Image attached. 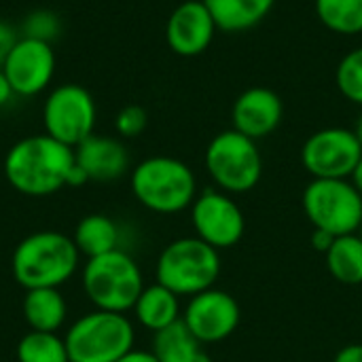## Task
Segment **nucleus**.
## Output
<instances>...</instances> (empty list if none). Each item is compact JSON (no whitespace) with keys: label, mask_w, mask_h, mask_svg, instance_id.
I'll return each instance as SVG.
<instances>
[{"label":"nucleus","mask_w":362,"mask_h":362,"mask_svg":"<svg viewBox=\"0 0 362 362\" xmlns=\"http://www.w3.org/2000/svg\"><path fill=\"white\" fill-rule=\"evenodd\" d=\"M284 119V102L269 87H248L244 89L231 108L233 129L252 138L263 140L272 136Z\"/></svg>","instance_id":"2eb2a0df"},{"label":"nucleus","mask_w":362,"mask_h":362,"mask_svg":"<svg viewBox=\"0 0 362 362\" xmlns=\"http://www.w3.org/2000/svg\"><path fill=\"white\" fill-rule=\"evenodd\" d=\"M74 161L89 182H112L127 174L129 153L125 144L112 136L91 134L74 148Z\"/></svg>","instance_id":"dca6fc26"},{"label":"nucleus","mask_w":362,"mask_h":362,"mask_svg":"<svg viewBox=\"0 0 362 362\" xmlns=\"http://www.w3.org/2000/svg\"><path fill=\"white\" fill-rule=\"evenodd\" d=\"M83 291L95 310L125 314L134 310L144 291V278L138 263L119 248L87 259L83 267Z\"/></svg>","instance_id":"39448f33"},{"label":"nucleus","mask_w":362,"mask_h":362,"mask_svg":"<svg viewBox=\"0 0 362 362\" xmlns=\"http://www.w3.org/2000/svg\"><path fill=\"white\" fill-rule=\"evenodd\" d=\"M189 210L195 235L218 252L242 242L246 233V216L229 193L221 189H206L197 193Z\"/></svg>","instance_id":"9b49d317"},{"label":"nucleus","mask_w":362,"mask_h":362,"mask_svg":"<svg viewBox=\"0 0 362 362\" xmlns=\"http://www.w3.org/2000/svg\"><path fill=\"white\" fill-rule=\"evenodd\" d=\"M216 28L227 34L248 32L276 6V0H204Z\"/></svg>","instance_id":"f3484780"},{"label":"nucleus","mask_w":362,"mask_h":362,"mask_svg":"<svg viewBox=\"0 0 362 362\" xmlns=\"http://www.w3.org/2000/svg\"><path fill=\"white\" fill-rule=\"evenodd\" d=\"M320 23L339 36L362 34V0H314Z\"/></svg>","instance_id":"5701e85b"},{"label":"nucleus","mask_w":362,"mask_h":362,"mask_svg":"<svg viewBox=\"0 0 362 362\" xmlns=\"http://www.w3.org/2000/svg\"><path fill=\"white\" fill-rule=\"evenodd\" d=\"M136 331L119 312L95 310L78 318L64 337L70 362H117L134 350Z\"/></svg>","instance_id":"423d86ee"},{"label":"nucleus","mask_w":362,"mask_h":362,"mask_svg":"<svg viewBox=\"0 0 362 362\" xmlns=\"http://www.w3.org/2000/svg\"><path fill=\"white\" fill-rule=\"evenodd\" d=\"M358 233H361V235H362V227H361V231H358Z\"/></svg>","instance_id":"c9c22d12"},{"label":"nucleus","mask_w":362,"mask_h":362,"mask_svg":"<svg viewBox=\"0 0 362 362\" xmlns=\"http://www.w3.org/2000/svg\"><path fill=\"white\" fill-rule=\"evenodd\" d=\"M13 95H15V91H13V87H11V83H8L6 74H4L2 68H0V108L6 106V104L13 100Z\"/></svg>","instance_id":"2f4dec72"},{"label":"nucleus","mask_w":362,"mask_h":362,"mask_svg":"<svg viewBox=\"0 0 362 362\" xmlns=\"http://www.w3.org/2000/svg\"><path fill=\"white\" fill-rule=\"evenodd\" d=\"M21 312L30 331L57 333L66 322L68 303L59 288H32L25 291Z\"/></svg>","instance_id":"6ab92c4d"},{"label":"nucleus","mask_w":362,"mask_h":362,"mask_svg":"<svg viewBox=\"0 0 362 362\" xmlns=\"http://www.w3.org/2000/svg\"><path fill=\"white\" fill-rule=\"evenodd\" d=\"M221 276V255L197 235L170 242L155 265V278L178 297H193L214 288Z\"/></svg>","instance_id":"20e7f679"},{"label":"nucleus","mask_w":362,"mask_h":362,"mask_svg":"<svg viewBox=\"0 0 362 362\" xmlns=\"http://www.w3.org/2000/svg\"><path fill=\"white\" fill-rule=\"evenodd\" d=\"M134 316L140 327L157 333L182 318L180 297L176 293H172L170 288L161 286L159 282L144 286V291L140 293V297L134 305Z\"/></svg>","instance_id":"a211bd4d"},{"label":"nucleus","mask_w":362,"mask_h":362,"mask_svg":"<svg viewBox=\"0 0 362 362\" xmlns=\"http://www.w3.org/2000/svg\"><path fill=\"white\" fill-rule=\"evenodd\" d=\"M333 362H362V344H348V346H344L335 354Z\"/></svg>","instance_id":"c85d7f7f"},{"label":"nucleus","mask_w":362,"mask_h":362,"mask_svg":"<svg viewBox=\"0 0 362 362\" xmlns=\"http://www.w3.org/2000/svg\"><path fill=\"white\" fill-rule=\"evenodd\" d=\"M202 344L193 337L187 325L176 320L174 325L161 329L153 337V356L159 362H193V358L202 352Z\"/></svg>","instance_id":"4be33fe9"},{"label":"nucleus","mask_w":362,"mask_h":362,"mask_svg":"<svg viewBox=\"0 0 362 362\" xmlns=\"http://www.w3.org/2000/svg\"><path fill=\"white\" fill-rule=\"evenodd\" d=\"M117 362H159V361L153 356V352H146V350H132V352H127L125 356H121Z\"/></svg>","instance_id":"7c9ffc66"},{"label":"nucleus","mask_w":362,"mask_h":362,"mask_svg":"<svg viewBox=\"0 0 362 362\" xmlns=\"http://www.w3.org/2000/svg\"><path fill=\"white\" fill-rule=\"evenodd\" d=\"M301 206L314 229L335 238L361 231L362 195L350 178H312L303 189Z\"/></svg>","instance_id":"6e6552de"},{"label":"nucleus","mask_w":362,"mask_h":362,"mask_svg":"<svg viewBox=\"0 0 362 362\" xmlns=\"http://www.w3.org/2000/svg\"><path fill=\"white\" fill-rule=\"evenodd\" d=\"M95 119L98 108L91 93L76 83L55 87L42 106L45 134L70 148H76L93 134Z\"/></svg>","instance_id":"1a4fd4ad"},{"label":"nucleus","mask_w":362,"mask_h":362,"mask_svg":"<svg viewBox=\"0 0 362 362\" xmlns=\"http://www.w3.org/2000/svg\"><path fill=\"white\" fill-rule=\"evenodd\" d=\"M74 240L59 231H36L23 238L11 259L15 282L23 291L59 288L78 269Z\"/></svg>","instance_id":"f03ea898"},{"label":"nucleus","mask_w":362,"mask_h":362,"mask_svg":"<svg viewBox=\"0 0 362 362\" xmlns=\"http://www.w3.org/2000/svg\"><path fill=\"white\" fill-rule=\"evenodd\" d=\"M59 30H62V21L49 8H36L28 13L21 23V36L42 42H51L53 38H57Z\"/></svg>","instance_id":"a878e982"},{"label":"nucleus","mask_w":362,"mask_h":362,"mask_svg":"<svg viewBox=\"0 0 362 362\" xmlns=\"http://www.w3.org/2000/svg\"><path fill=\"white\" fill-rule=\"evenodd\" d=\"M204 165L216 189L229 195L252 191L263 176V155L257 140L233 127L218 132L208 142Z\"/></svg>","instance_id":"0eeeda50"},{"label":"nucleus","mask_w":362,"mask_h":362,"mask_svg":"<svg viewBox=\"0 0 362 362\" xmlns=\"http://www.w3.org/2000/svg\"><path fill=\"white\" fill-rule=\"evenodd\" d=\"M76 250L87 257H102L112 250H119V227L117 223L106 214H87L78 221L74 233H72Z\"/></svg>","instance_id":"aec40b11"},{"label":"nucleus","mask_w":362,"mask_h":362,"mask_svg":"<svg viewBox=\"0 0 362 362\" xmlns=\"http://www.w3.org/2000/svg\"><path fill=\"white\" fill-rule=\"evenodd\" d=\"M354 134H356V138H358V142H361L362 146V112L361 117H358V121H356V125H354Z\"/></svg>","instance_id":"f704fd0d"},{"label":"nucleus","mask_w":362,"mask_h":362,"mask_svg":"<svg viewBox=\"0 0 362 362\" xmlns=\"http://www.w3.org/2000/svg\"><path fill=\"white\" fill-rule=\"evenodd\" d=\"M17 40H19V36H17L15 28L0 19V68H2L4 59L8 57V53H11V49L15 47Z\"/></svg>","instance_id":"cd10ccee"},{"label":"nucleus","mask_w":362,"mask_h":362,"mask_svg":"<svg viewBox=\"0 0 362 362\" xmlns=\"http://www.w3.org/2000/svg\"><path fill=\"white\" fill-rule=\"evenodd\" d=\"M148 125V115L142 106H123L115 117V129L121 138H138Z\"/></svg>","instance_id":"bb28decb"},{"label":"nucleus","mask_w":362,"mask_h":362,"mask_svg":"<svg viewBox=\"0 0 362 362\" xmlns=\"http://www.w3.org/2000/svg\"><path fill=\"white\" fill-rule=\"evenodd\" d=\"M193 362H214V361H212V356H210L206 350H202V352L193 358Z\"/></svg>","instance_id":"72a5a7b5"},{"label":"nucleus","mask_w":362,"mask_h":362,"mask_svg":"<svg viewBox=\"0 0 362 362\" xmlns=\"http://www.w3.org/2000/svg\"><path fill=\"white\" fill-rule=\"evenodd\" d=\"M350 180H352V185L358 189V193L362 195V159L358 161V165H356V170H354V174L350 176Z\"/></svg>","instance_id":"473e14b6"},{"label":"nucleus","mask_w":362,"mask_h":362,"mask_svg":"<svg viewBox=\"0 0 362 362\" xmlns=\"http://www.w3.org/2000/svg\"><path fill=\"white\" fill-rule=\"evenodd\" d=\"M74 168V148L49 134H36L15 142L4 157V178L21 195L47 197L68 187Z\"/></svg>","instance_id":"f257e3e1"},{"label":"nucleus","mask_w":362,"mask_h":362,"mask_svg":"<svg viewBox=\"0 0 362 362\" xmlns=\"http://www.w3.org/2000/svg\"><path fill=\"white\" fill-rule=\"evenodd\" d=\"M361 159V142L348 127H322L301 146V165L312 178H350Z\"/></svg>","instance_id":"9d476101"},{"label":"nucleus","mask_w":362,"mask_h":362,"mask_svg":"<svg viewBox=\"0 0 362 362\" xmlns=\"http://www.w3.org/2000/svg\"><path fill=\"white\" fill-rule=\"evenodd\" d=\"M240 320V303L233 295L218 288H208L189 297V303L182 312V322L202 346L225 341L238 331Z\"/></svg>","instance_id":"f8f14e48"},{"label":"nucleus","mask_w":362,"mask_h":362,"mask_svg":"<svg viewBox=\"0 0 362 362\" xmlns=\"http://www.w3.org/2000/svg\"><path fill=\"white\" fill-rule=\"evenodd\" d=\"M335 85L348 102L362 108V45L339 59L335 68Z\"/></svg>","instance_id":"393cba45"},{"label":"nucleus","mask_w":362,"mask_h":362,"mask_svg":"<svg viewBox=\"0 0 362 362\" xmlns=\"http://www.w3.org/2000/svg\"><path fill=\"white\" fill-rule=\"evenodd\" d=\"M333 242H335V235H331V233H327V231H322V229H314V231H312V246H314L318 252L327 255V250L331 248Z\"/></svg>","instance_id":"c756f323"},{"label":"nucleus","mask_w":362,"mask_h":362,"mask_svg":"<svg viewBox=\"0 0 362 362\" xmlns=\"http://www.w3.org/2000/svg\"><path fill=\"white\" fill-rule=\"evenodd\" d=\"M132 193L140 206L155 214H180L197 197L195 172L176 157L155 155L142 159L132 170Z\"/></svg>","instance_id":"7ed1b4c3"},{"label":"nucleus","mask_w":362,"mask_h":362,"mask_svg":"<svg viewBox=\"0 0 362 362\" xmlns=\"http://www.w3.org/2000/svg\"><path fill=\"white\" fill-rule=\"evenodd\" d=\"M15 95L30 98L45 91L55 74V53L51 42L19 36L2 64Z\"/></svg>","instance_id":"ddd939ff"},{"label":"nucleus","mask_w":362,"mask_h":362,"mask_svg":"<svg viewBox=\"0 0 362 362\" xmlns=\"http://www.w3.org/2000/svg\"><path fill=\"white\" fill-rule=\"evenodd\" d=\"M327 269L344 286L362 284V235L348 233L335 238L327 250Z\"/></svg>","instance_id":"412c9836"},{"label":"nucleus","mask_w":362,"mask_h":362,"mask_svg":"<svg viewBox=\"0 0 362 362\" xmlns=\"http://www.w3.org/2000/svg\"><path fill=\"white\" fill-rule=\"evenodd\" d=\"M17 362H70L66 344L57 333H42V331H28L17 348Z\"/></svg>","instance_id":"b1692460"},{"label":"nucleus","mask_w":362,"mask_h":362,"mask_svg":"<svg viewBox=\"0 0 362 362\" xmlns=\"http://www.w3.org/2000/svg\"><path fill=\"white\" fill-rule=\"evenodd\" d=\"M218 28L204 0H185L168 17L165 40L180 57H197L210 49Z\"/></svg>","instance_id":"4468645a"}]
</instances>
